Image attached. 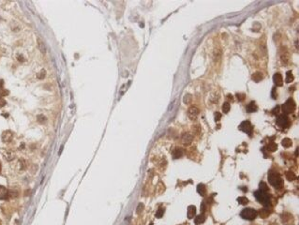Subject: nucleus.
Masks as SVG:
<instances>
[{"label":"nucleus","instance_id":"f257e3e1","mask_svg":"<svg viewBox=\"0 0 299 225\" xmlns=\"http://www.w3.org/2000/svg\"><path fill=\"white\" fill-rule=\"evenodd\" d=\"M268 180L269 183L271 184V186H273L276 189H279L280 187H282L283 185V180L280 177V176L275 172H270L268 175Z\"/></svg>","mask_w":299,"mask_h":225},{"label":"nucleus","instance_id":"f03ea898","mask_svg":"<svg viewBox=\"0 0 299 225\" xmlns=\"http://www.w3.org/2000/svg\"><path fill=\"white\" fill-rule=\"evenodd\" d=\"M254 196H255V198L261 203L263 204L264 206H268L269 204H270V198H269V195L266 194V192H263L262 190H258V191H255L254 192Z\"/></svg>","mask_w":299,"mask_h":225},{"label":"nucleus","instance_id":"7ed1b4c3","mask_svg":"<svg viewBox=\"0 0 299 225\" xmlns=\"http://www.w3.org/2000/svg\"><path fill=\"white\" fill-rule=\"evenodd\" d=\"M241 217L244 219H247V220H253L256 217H257V215H258V213H257V211L255 210V209H253V208H245V209H243L242 211H241Z\"/></svg>","mask_w":299,"mask_h":225},{"label":"nucleus","instance_id":"20e7f679","mask_svg":"<svg viewBox=\"0 0 299 225\" xmlns=\"http://www.w3.org/2000/svg\"><path fill=\"white\" fill-rule=\"evenodd\" d=\"M295 109V102L294 100L290 98L287 100V101L282 105V111L284 114H292Z\"/></svg>","mask_w":299,"mask_h":225},{"label":"nucleus","instance_id":"39448f33","mask_svg":"<svg viewBox=\"0 0 299 225\" xmlns=\"http://www.w3.org/2000/svg\"><path fill=\"white\" fill-rule=\"evenodd\" d=\"M277 125L280 128H287L290 126V121H289V118L287 116L285 115H281V116H279L278 118H277V121H276Z\"/></svg>","mask_w":299,"mask_h":225},{"label":"nucleus","instance_id":"423d86ee","mask_svg":"<svg viewBox=\"0 0 299 225\" xmlns=\"http://www.w3.org/2000/svg\"><path fill=\"white\" fill-rule=\"evenodd\" d=\"M239 129H240L241 131H243V132H246V133H248V134H251L253 128H252L251 123L250 121L246 120V121H243V122L240 124V126H239Z\"/></svg>","mask_w":299,"mask_h":225},{"label":"nucleus","instance_id":"0eeeda50","mask_svg":"<svg viewBox=\"0 0 299 225\" xmlns=\"http://www.w3.org/2000/svg\"><path fill=\"white\" fill-rule=\"evenodd\" d=\"M199 115V110L196 107H190L188 109V117L192 119H195Z\"/></svg>","mask_w":299,"mask_h":225},{"label":"nucleus","instance_id":"6e6552de","mask_svg":"<svg viewBox=\"0 0 299 225\" xmlns=\"http://www.w3.org/2000/svg\"><path fill=\"white\" fill-rule=\"evenodd\" d=\"M273 81L274 83H276V86H279V87H281L282 84H283V80H282V76L280 73H276L274 76H273Z\"/></svg>","mask_w":299,"mask_h":225},{"label":"nucleus","instance_id":"1a4fd4ad","mask_svg":"<svg viewBox=\"0 0 299 225\" xmlns=\"http://www.w3.org/2000/svg\"><path fill=\"white\" fill-rule=\"evenodd\" d=\"M196 207L194 206H189L187 208V218L188 219H192L196 215Z\"/></svg>","mask_w":299,"mask_h":225},{"label":"nucleus","instance_id":"9d476101","mask_svg":"<svg viewBox=\"0 0 299 225\" xmlns=\"http://www.w3.org/2000/svg\"><path fill=\"white\" fill-rule=\"evenodd\" d=\"M8 189L3 187V186H0V200H3L6 199L8 197Z\"/></svg>","mask_w":299,"mask_h":225},{"label":"nucleus","instance_id":"9b49d317","mask_svg":"<svg viewBox=\"0 0 299 225\" xmlns=\"http://www.w3.org/2000/svg\"><path fill=\"white\" fill-rule=\"evenodd\" d=\"M247 111L249 112H256L257 111V105H256V103L254 101H251V103H249L248 106H247Z\"/></svg>","mask_w":299,"mask_h":225},{"label":"nucleus","instance_id":"f8f14e48","mask_svg":"<svg viewBox=\"0 0 299 225\" xmlns=\"http://www.w3.org/2000/svg\"><path fill=\"white\" fill-rule=\"evenodd\" d=\"M182 141H183L184 144H189L192 141V136L190 135V134L186 133V134H184L182 136Z\"/></svg>","mask_w":299,"mask_h":225},{"label":"nucleus","instance_id":"ddd939ff","mask_svg":"<svg viewBox=\"0 0 299 225\" xmlns=\"http://www.w3.org/2000/svg\"><path fill=\"white\" fill-rule=\"evenodd\" d=\"M183 156V149H181V148H176V149H175L174 150V152H173V157L175 158V159H179V158H181Z\"/></svg>","mask_w":299,"mask_h":225},{"label":"nucleus","instance_id":"4468645a","mask_svg":"<svg viewBox=\"0 0 299 225\" xmlns=\"http://www.w3.org/2000/svg\"><path fill=\"white\" fill-rule=\"evenodd\" d=\"M197 191H198V193L200 194V195H204L205 194V192H206V189H205V186L204 185V184H199L198 186H197Z\"/></svg>","mask_w":299,"mask_h":225},{"label":"nucleus","instance_id":"2eb2a0df","mask_svg":"<svg viewBox=\"0 0 299 225\" xmlns=\"http://www.w3.org/2000/svg\"><path fill=\"white\" fill-rule=\"evenodd\" d=\"M281 144H282V146H283L285 148H289V147H291V146H292V140H291V139H289V138H285V139H283V140H282Z\"/></svg>","mask_w":299,"mask_h":225},{"label":"nucleus","instance_id":"dca6fc26","mask_svg":"<svg viewBox=\"0 0 299 225\" xmlns=\"http://www.w3.org/2000/svg\"><path fill=\"white\" fill-rule=\"evenodd\" d=\"M38 43H39V48H40V52H41L42 53H46V46H45L44 42L42 41V40L39 39V40H38Z\"/></svg>","mask_w":299,"mask_h":225},{"label":"nucleus","instance_id":"f3484780","mask_svg":"<svg viewBox=\"0 0 299 225\" xmlns=\"http://www.w3.org/2000/svg\"><path fill=\"white\" fill-rule=\"evenodd\" d=\"M263 74H262V73H260V72H256V73H254V74L252 75V79H253V81H255V82H260V81H262V80H263Z\"/></svg>","mask_w":299,"mask_h":225},{"label":"nucleus","instance_id":"a211bd4d","mask_svg":"<svg viewBox=\"0 0 299 225\" xmlns=\"http://www.w3.org/2000/svg\"><path fill=\"white\" fill-rule=\"evenodd\" d=\"M3 140L5 141V142H10V141L11 140V138H12V134L10 132V131H6L4 134H3Z\"/></svg>","mask_w":299,"mask_h":225},{"label":"nucleus","instance_id":"6ab92c4d","mask_svg":"<svg viewBox=\"0 0 299 225\" xmlns=\"http://www.w3.org/2000/svg\"><path fill=\"white\" fill-rule=\"evenodd\" d=\"M204 220H205L204 216V215H199V216H197V217L195 218L194 222H195V224H201V223H203Z\"/></svg>","mask_w":299,"mask_h":225},{"label":"nucleus","instance_id":"aec40b11","mask_svg":"<svg viewBox=\"0 0 299 225\" xmlns=\"http://www.w3.org/2000/svg\"><path fill=\"white\" fill-rule=\"evenodd\" d=\"M237 201H238V202H239V204H241V205H247V204L249 203L248 198H246V197H244V196H242V197H239V198H237Z\"/></svg>","mask_w":299,"mask_h":225},{"label":"nucleus","instance_id":"412c9836","mask_svg":"<svg viewBox=\"0 0 299 225\" xmlns=\"http://www.w3.org/2000/svg\"><path fill=\"white\" fill-rule=\"evenodd\" d=\"M292 81H293V75L292 74V71L289 70L286 73V83H291Z\"/></svg>","mask_w":299,"mask_h":225},{"label":"nucleus","instance_id":"4be33fe9","mask_svg":"<svg viewBox=\"0 0 299 225\" xmlns=\"http://www.w3.org/2000/svg\"><path fill=\"white\" fill-rule=\"evenodd\" d=\"M230 109H231L230 104H229L228 102H224V103H223V106H222V111H223V112H225V114H227V112L230 111Z\"/></svg>","mask_w":299,"mask_h":225},{"label":"nucleus","instance_id":"5701e85b","mask_svg":"<svg viewBox=\"0 0 299 225\" xmlns=\"http://www.w3.org/2000/svg\"><path fill=\"white\" fill-rule=\"evenodd\" d=\"M259 188H260V190H262L263 192L268 191V188H267V186H266V184L264 182H261L260 185H259Z\"/></svg>","mask_w":299,"mask_h":225},{"label":"nucleus","instance_id":"b1692460","mask_svg":"<svg viewBox=\"0 0 299 225\" xmlns=\"http://www.w3.org/2000/svg\"><path fill=\"white\" fill-rule=\"evenodd\" d=\"M286 177L289 181H293L295 178V176L293 172H287L286 173Z\"/></svg>","mask_w":299,"mask_h":225},{"label":"nucleus","instance_id":"393cba45","mask_svg":"<svg viewBox=\"0 0 299 225\" xmlns=\"http://www.w3.org/2000/svg\"><path fill=\"white\" fill-rule=\"evenodd\" d=\"M268 150L269 151H272V152H274L277 150V145L274 144V143H271L269 146H268Z\"/></svg>","mask_w":299,"mask_h":225},{"label":"nucleus","instance_id":"a878e982","mask_svg":"<svg viewBox=\"0 0 299 225\" xmlns=\"http://www.w3.org/2000/svg\"><path fill=\"white\" fill-rule=\"evenodd\" d=\"M163 214H164V209H163V208H159L157 211V213H156V217L157 218H161L163 216Z\"/></svg>","mask_w":299,"mask_h":225},{"label":"nucleus","instance_id":"bb28decb","mask_svg":"<svg viewBox=\"0 0 299 225\" xmlns=\"http://www.w3.org/2000/svg\"><path fill=\"white\" fill-rule=\"evenodd\" d=\"M190 101H192V95H189V94L186 95V96H185V98H184V102H185L186 104H188Z\"/></svg>","mask_w":299,"mask_h":225},{"label":"nucleus","instance_id":"cd10ccee","mask_svg":"<svg viewBox=\"0 0 299 225\" xmlns=\"http://www.w3.org/2000/svg\"><path fill=\"white\" fill-rule=\"evenodd\" d=\"M221 118V112H215V121L217 122Z\"/></svg>","mask_w":299,"mask_h":225},{"label":"nucleus","instance_id":"c85d7f7f","mask_svg":"<svg viewBox=\"0 0 299 225\" xmlns=\"http://www.w3.org/2000/svg\"><path fill=\"white\" fill-rule=\"evenodd\" d=\"M272 98H273V99H277V90H276V87H274L273 89H272Z\"/></svg>","mask_w":299,"mask_h":225},{"label":"nucleus","instance_id":"c756f323","mask_svg":"<svg viewBox=\"0 0 299 225\" xmlns=\"http://www.w3.org/2000/svg\"><path fill=\"white\" fill-rule=\"evenodd\" d=\"M279 111H280V107H279V106H277V107L273 110V112H273V115H278Z\"/></svg>","mask_w":299,"mask_h":225},{"label":"nucleus","instance_id":"7c9ffc66","mask_svg":"<svg viewBox=\"0 0 299 225\" xmlns=\"http://www.w3.org/2000/svg\"><path fill=\"white\" fill-rule=\"evenodd\" d=\"M0 171H1V164H0Z\"/></svg>","mask_w":299,"mask_h":225}]
</instances>
